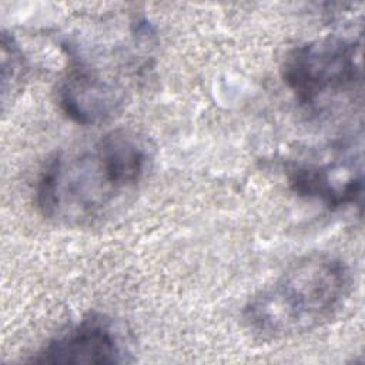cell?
<instances>
[{
	"mask_svg": "<svg viewBox=\"0 0 365 365\" xmlns=\"http://www.w3.org/2000/svg\"><path fill=\"white\" fill-rule=\"evenodd\" d=\"M150 158L147 143L125 130L110 131L80 148L56 151L37 177L36 205L54 224L90 225L137 188Z\"/></svg>",
	"mask_w": 365,
	"mask_h": 365,
	"instance_id": "cell-1",
	"label": "cell"
},
{
	"mask_svg": "<svg viewBox=\"0 0 365 365\" xmlns=\"http://www.w3.org/2000/svg\"><path fill=\"white\" fill-rule=\"evenodd\" d=\"M352 282L351 268L342 258L328 252L305 255L247 301L244 324L265 339L312 331L341 311Z\"/></svg>",
	"mask_w": 365,
	"mask_h": 365,
	"instance_id": "cell-2",
	"label": "cell"
},
{
	"mask_svg": "<svg viewBox=\"0 0 365 365\" xmlns=\"http://www.w3.org/2000/svg\"><path fill=\"white\" fill-rule=\"evenodd\" d=\"M67 68L57 86L63 114L81 125L103 124L124 108L133 80L143 68L121 46L64 43Z\"/></svg>",
	"mask_w": 365,
	"mask_h": 365,
	"instance_id": "cell-3",
	"label": "cell"
},
{
	"mask_svg": "<svg viewBox=\"0 0 365 365\" xmlns=\"http://www.w3.org/2000/svg\"><path fill=\"white\" fill-rule=\"evenodd\" d=\"M362 37L331 34L291 48L281 78L297 103L318 113L362 86Z\"/></svg>",
	"mask_w": 365,
	"mask_h": 365,
	"instance_id": "cell-4",
	"label": "cell"
},
{
	"mask_svg": "<svg viewBox=\"0 0 365 365\" xmlns=\"http://www.w3.org/2000/svg\"><path fill=\"white\" fill-rule=\"evenodd\" d=\"M285 173L289 188L302 198L329 210L358 204L364 190L361 143L342 141L327 153L292 161Z\"/></svg>",
	"mask_w": 365,
	"mask_h": 365,
	"instance_id": "cell-5",
	"label": "cell"
},
{
	"mask_svg": "<svg viewBox=\"0 0 365 365\" xmlns=\"http://www.w3.org/2000/svg\"><path fill=\"white\" fill-rule=\"evenodd\" d=\"M121 331L107 317L91 314L58 332L29 358L34 364H124L133 361Z\"/></svg>",
	"mask_w": 365,
	"mask_h": 365,
	"instance_id": "cell-6",
	"label": "cell"
},
{
	"mask_svg": "<svg viewBox=\"0 0 365 365\" xmlns=\"http://www.w3.org/2000/svg\"><path fill=\"white\" fill-rule=\"evenodd\" d=\"M26 61L21 48L6 31L1 34V101H7V96L16 93L24 78Z\"/></svg>",
	"mask_w": 365,
	"mask_h": 365,
	"instance_id": "cell-7",
	"label": "cell"
}]
</instances>
